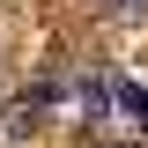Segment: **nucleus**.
<instances>
[{
    "label": "nucleus",
    "instance_id": "3",
    "mask_svg": "<svg viewBox=\"0 0 148 148\" xmlns=\"http://www.w3.org/2000/svg\"><path fill=\"white\" fill-rule=\"evenodd\" d=\"M89 148H126V141H104V133H89Z\"/></svg>",
    "mask_w": 148,
    "mask_h": 148
},
{
    "label": "nucleus",
    "instance_id": "2",
    "mask_svg": "<svg viewBox=\"0 0 148 148\" xmlns=\"http://www.w3.org/2000/svg\"><path fill=\"white\" fill-rule=\"evenodd\" d=\"M111 15H148V0H104Z\"/></svg>",
    "mask_w": 148,
    "mask_h": 148
},
{
    "label": "nucleus",
    "instance_id": "1",
    "mask_svg": "<svg viewBox=\"0 0 148 148\" xmlns=\"http://www.w3.org/2000/svg\"><path fill=\"white\" fill-rule=\"evenodd\" d=\"M111 104L126 111L133 126H148V89H141V82H111Z\"/></svg>",
    "mask_w": 148,
    "mask_h": 148
}]
</instances>
